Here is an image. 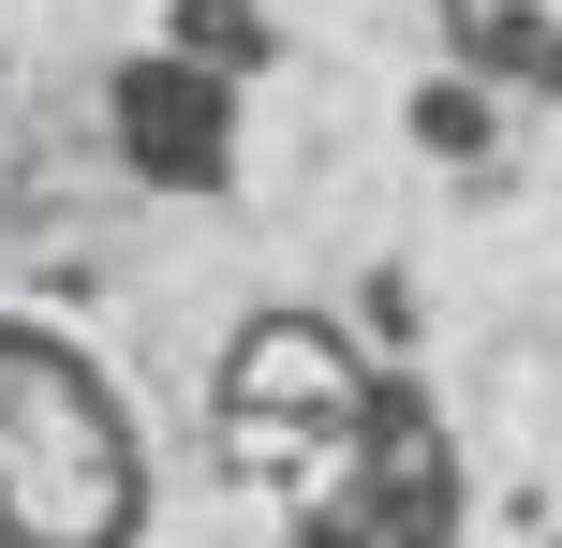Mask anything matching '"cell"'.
I'll return each mask as SVG.
<instances>
[{"instance_id": "1", "label": "cell", "mask_w": 562, "mask_h": 548, "mask_svg": "<svg viewBox=\"0 0 562 548\" xmlns=\"http://www.w3.org/2000/svg\"><path fill=\"white\" fill-rule=\"evenodd\" d=\"M134 534H148V430L119 371L0 312V548H134Z\"/></svg>"}, {"instance_id": "2", "label": "cell", "mask_w": 562, "mask_h": 548, "mask_svg": "<svg viewBox=\"0 0 562 548\" xmlns=\"http://www.w3.org/2000/svg\"><path fill=\"white\" fill-rule=\"evenodd\" d=\"M281 504H296V548H459V445H445V415H429L415 385L370 371L356 430Z\"/></svg>"}, {"instance_id": "3", "label": "cell", "mask_w": 562, "mask_h": 548, "mask_svg": "<svg viewBox=\"0 0 562 548\" xmlns=\"http://www.w3.org/2000/svg\"><path fill=\"white\" fill-rule=\"evenodd\" d=\"M356 401H370V356L340 342V326H311V312H252V326L223 342V401H207L223 474L296 490V474L326 460L340 430H356Z\"/></svg>"}, {"instance_id": "4", "label": "cell", "mask_w": 562, "mask_h": 548, "mask_svg": "<svg viewBox=\"0 0 562 548\" xmlns=\"http://www.w3.org/2000/svg\"><path fill=\"white\" fill-rule=\"evenodd\" d=\"M104 134H119V164L148 193H223L237 178V75H207L178 45H134L104 75Z\"/></svg>"}, {"instance_id": "5", "label": "cell", "mask_w": 562, "mask_h": 548, "mask_svg": "<svg viewBox=\"0 0 562 548\" xmlns=\"http://www.w3.org/2000/svg\"><path fill=\"white\" fill-rule=\"evenodd\" d=\"M429 30H445V59H459V75L562 104V0H429Z\"/></svg>"}, {"instance_id": "6", "label": "cell", "mask_w": 562, "mask_h": 548, "mask_svg": "<svg viewBox=\"0 0 562 548\" xmlns=\"http://www.w3.org/2000/svg\"><path fill=\"white\" fill-rule=\"evenodd\" d=\"M164 45H178V59H207V75H252V59H267V0H178Z\"/></svg>"}]
</instances>
